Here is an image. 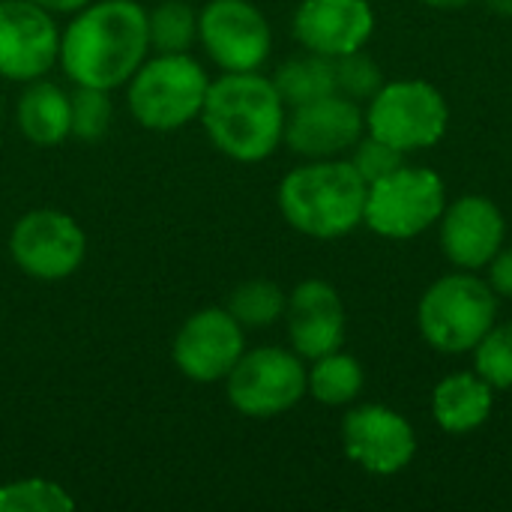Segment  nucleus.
I'll list each match as a JSON object with an SVG mask.
<instances>
[{
  "label": "nucleus",
  "mask_w": 512,
  "mask_h": 512,
  "mask_svg": "<svg viewBox=\"0 0 512 512\" xmlns=\"http://www.w3.org/2000/svg\"><path fill=\"white\" fill-rule=\"evenodd\" d=\"M198 42L222 72H258L273 48L264 12L249 0H210L198 12Z\"/></svg>",
  "instance_id": "obj_10"
},
{
  "label": "nucleus",
  "mask_w": 512,
  "mask_h": 512,
  "mask_svg": "<svg viewBox=\"0 0 512 512\" xmlns=\"http://www.w3.org/2000/svg\"><path fill=\"white\" fill-rule=\"evenodd\" d=\"M246 351V333L228 309H201L183 321L174 336V366L198 384L225 381Z\"/></svg>",
  "instance_id": "obj_11"
},
{
  "label": "nucleus",
  "mask_w": 512,
  "mask_h": 512,
  "mask_svg": "<svg viewBox=\"0 0 512 512\" xmlns=\"http://www.w3.org/2000/svg\"><path fill=\"white\" fill-rule=\"evenodd\" d=\"M498 15H510L512 18V0H486Z\"/></svg>",
  "instance_id": "obj_31"
},
{
  "label": "nucleus",
  "mask_w": 512,
  "mask_h": 512,
  "mask_svg": "<svg viewBox=\"0 0 512 512\" xmlns=\"http://www.w3.org/2000/svg\"><path fill=\"white\" fill-rule=\"evenodd\" d=\"M432 411L441 429L447 432H471L486 423L492 411V387L480 375H450L435 387Z\"/></svg>",
  "instance_id": "obj_19"
},
{
  "label": "nucleus",
  "mask_w": 512,
  "mask_h": 512,
  "mask_svg": "<svg viewBox=\"0 0 512 512\" xmlns=\"http://www.w3.org/2000/svg\"><path fill=\"white\" fill-rule=\"evenodd\" d=\"M444 216V183L432 168L399 165L369 186L363 222L390 240H408Z\"/></svg>",
  "instance_id": "obj_6"
},
{
  "label": "nucleus",
  "mask_w": 512,
  "mask_h": 512,
  "mask_svg": "<svg viewBox=\"0 0 512 512\" xmlns=\"http://www.w3.org/2000/svg\"><path fill=\"white\" fill-rule=\"evenodd\" d=\"M363 126L360 105L342 93H330L291 108L282 141L303 159H336L360 141Z\"/></svg>",
  "instance_id": "obj_13"
},
{
  "label": "nucleus",
  "mask_w": 512,
  "mask_h": 512,
  "mask_svg": "<svg viewBox=\"0 0 512 512\" xmlns=\"http://www.w3.org/2000/svg\"><path fill=\"white\" fill-rule=\"evenodd\" d=\"M285 318L291 348L306 360L339 351L345 342V306L336 288L324 279L300 282L285 303Z\"/></svg>",
  "instance_id": "obj_16"
},
{
  "label": "nucleus",
  "mask_w": 512,
  "mask_h": 512,
  "mask_svg": "<svg viewBox=\"0 0 512 512\" xmlns=\"http://www.w3.org/2000/svg\"><path fill=\"white\" fill-rule=\"evenodd\" d=\"M498 300L489 282L471 273L438 279L420 300V333L435 351L465 354L495 327Z\"/></svg>",
  "instance_id": "obj_5"
},
{
  "label": "nucleus",
  "mask_w": 512,
  "mask_h": 512,
  "mask_svg": "<svg viewBox=\"0 0 512 512\" xmlns=\"http://www.w3.org/2000/svg\"><path fill=\"white\" fill-rule=\"evenodd\" d=\"M285 291L270 279H249L237 285L228 297V312L240 321L243 330H261L276 324L285 315Z\"/></svg>",
  "instance_id": "obj_23"
},
{
  "label": "nucleus",
  "mask_w": 512,
  "mask_h": 512,
  "mask_svg": "<svg viewBox=\"0 0 512 512\" xmlns=\"http://www.w3.org/2000/svg\"><path fill=\"white\" fill-rule=\"evenodd\" d=\"M0 120H3V99H0Z\"/></svg>",
  "instance_id": "obj_33"
},
{
  "label": "nucleus",
  "mask_w": 512,
  "mask_h": 512,
  "mask_svg": "<svg viewBox=\"0 0 512 512\" xmlns=\"http://www.w3.org/2000/svg\"><path fill=\"white\" fill-rule=\"evenodd\" d=\"M375 30L369 0H303L294 12V36L306 51L342 57L360 51Z\"/></svg>",
  "instance_id": "obj_15"
},
{
  "label": "nucleus",
  "mask_w": 512,
  "mask_h": 512,
  "mask_svg": "<svg viewBox=\"0 0 512 512\" xmlns=\"http://www.w3.org/2000/svg\"><path fill=\"white\" fill-rule=\"evenodd\" d=\"M348 162H351L354 171L366 180V186L378 183L381 177H387V174H393L399 165H405V162H402V150H396L393 144H387V141H381V138H375V135H369L366 141H357V144H354V156H351Z\"/></svg>",
  "instance_id": "obj_28"
},
{
  "label": "nucleus",
  "mask_w": 512,
  "mask_h": 512,
  "mask_svg": "<svg viewBox=\"0 0 512 512\" xmlns=\"http://www.w3.org/2000/svg\"><path fill=\"white\" fill-rule=\"evenodd\" d=\"M477 375L489 387H512V321L495 324L474 348Z\"/></svg>",
  "instance_id": "obj_26"
},
{
  "label": "nucleus",
  "mask_w": 512,
  "mask_h": 512,
  "mask_svg": "<svg viewBox=\"0 0 512 512\" xmlns=\"http://www.w3.org/2000/svg\"><path fill=\"white\" fill-rule=\"evenodd\" d=\"M225 393L234 411L267 420L291 411L306 396V366L297 351L276 345L243 351L225 378Z\"/></svg>",
  "instance_id": "obj_7"
},
{
  "label": "nucleus",
  "mask_w": 512,
  "mask_h": 512,
  "mask_svg": "<svg viewBox=\"0 0 512 512\" xmlns=\"http://www.w3.org/2000/svg\"><path fill=\"white\" fill-rule=\"evenodd\" d=\"M345 453L372 474H396L402 471L417 450L414 429L408 420L384 405L354 408L342 423Z\"/></svg>",
  "instance_id": "obj_14"
},
{
  "label": "nucleus",
  "mask_w": 512,
  "mask_h": 512,
  "mask_svg": "<svg viewBox=\"0 0 512 512\" xmlns=\"http://www.w3.org/2000/svg\"><path fill=\"white\" fill-rule=\"evenodd\" d=\"M504 243V216L483 195H465L444 210L441 246L462 270L486 267Z\"/></svg>",
  "instance_id": "obj_17"
},
{
  "label": "nucleus",
  "mask_w": 512,
  "mask_h": 512,
  "mask_svg": "<svg viewBox=\"0 0 512 512\" xmlns=\"http://www.w3.org/2000/svg\"><path fill=\"white\" fill-rule=\"evenodd\" d=\"M210 90L207 69L189 54H153L126 81V105L150 132H177L201 117Z\"/></svg>",
  "instance_id": "obj_4"
},
{
  "label": "nucleus",
  "mask_w": 512,
  "mask_h": 512,
  "mask_svg": "<svg viewBox=\"0 0 512 512\" xmlns=\"http://www.w3.org/2000/svg\"><path fill=\"white\" fill-rule=\"evenodd\" d=\"M273 78L261 72H222L210 81L201 123L219 153L234 162H264L285 135V111Z\"/></svg>",
  "instance_id": "obj_2"
},
{
  "label": "nucleus",
  "mask_w": 512,
  "mask_h": 512,
  "mask_svg": "<svg viewBox=\"0 0 512 512\" xmlns=\"http://www.w3.org/2000/svg\"><path fill=\"white\" fill-rule=\"evenodd\" d=\"M33 3H39L51 15H72V12L84 9L87 3H93V0H33Z\"/></svg>",
  "instance_id": "obj_30"
},
{
  "label": "nucleus",
  "mask_w": 512,
  "mask_h": 512,
  "mask_svg": "<svg viewBox=\"0 0 512 512\" xmlns=\"http://www.w3.org/2000/svg\"><path fill=\"white\" fill-rule=\"evenodd\" d=\"M423 3L438 6V9H459V6H465L468 0H423Z\"/></svg>",
  "instance_id": "obj_32"
},
{
  "label": "nucleus",
  "mask_w": 512,
  "mask_h": 512,
  "mask_svg": "<svg viewBox=\"0 0 512 512\" xmlns=\"http://www.w3.org/2000/svg\"><path fill=\"white\" fill-rule=\"evenodd\" d=\"M72 99V138L78 141H99L111 129V90L99 87H75Z\"/></svg>",
  "instance_id": "obj_25"
},
{
  "label": "nucleus",
  "mask_w": 512,
  "mask_h": 512,
  "mask_svg": "<svg viewBox=\"0 0 512 512\" xmlns=\"http://www.w3.org/2000/svg\"><path fill=\"white\" fill-rule=\"evenodd\" d=\"M60 57L54 15L33 0H0V78L36 81Z\"/></svg>",
  "instance_id": "obj_12"
},
{
  "label": "nucleus",
  "mask_w": 512,
  "mask_h": 512,
  "mask_svg": "<svg viewBox=\"0 0 512 512\" xmlns=\"http://www.w3.org/2000/svg\"><path fill=\"white\" fill-rule=\"evenodd\" d=\"M75 510L72 495L45 477L12 480L0 486V512H69Z\"/></svg>",
  "instance_id": "obj_24"
},
{
  "label": "nucleus",
  "mask_w": 512,
  "mask_h": 512,
  "mask_svg": "<svg viewBox=\"0 0 512 512\" xmlns=\"http://www.w3.org/2000/svg\"><path fill=\"white\" fill-rule=\"evenodd\" d=\"M363 390V366L339 351H330L315 360L306 372V393H312L321 405H348Z\"/></svg>",
  "instance_id": "obj_21"
},
{
  "label": "nucleus",
  "mask_w": 512,
  "mask_h": 512,
  "mask_svg": "<svg viewBox=\"0 0 512 512\" xmlns=\"http://www.w3.org/2000/svg\"><path fill=\"white\" fill-rule=\"evenodd\" d=\"M369 186L345 159H309L285 174L279 210L285 222L318 240H333L363 222Z\"/></svg>",
  "instance_id": "obj_3"
},
{
  "label": "nucleus",
  "mask_w": 512,
  "mask_h": 512,
  "mask_svg": "<svg viewBox=\"0 0 512 512\" xmlns=\"http://www.w3.org/2000/svg\"><path fill=\"white\" fill-rule=\"evenodd\" d=\"M150 51L183 54L198 42V12L183 0H162L147 12Z\"/></svg>",
  "instance_id": "obj_22"
},
{
  "label": "nucleus",
  "mask_w": 512,
  "mask_h": 512,
  "mask_svg": "<svg viewBox=\"0 0 512 512\" xmlns=\"http://www.w3.org/2000/svg\"><path fill=\"white\" fill-rule=\"evenodd\" d=\"M333 66H336V93H342L354 102L372 99L384 87V75H381L378 63L369 54H363V48L333 57Z\"/></svg>",
  "instance_id": "obj_27"
},
{
  "label": "nucleus",
  "mask_w": 512,
  "mask_h": 512,
  "mask_svg": "<svg viewBox=\"0 0 512 512\" xmlns=\"http://www.w3.org/2000/svg\"><path fill=\"white\" fill-rule=\"evenodd\" d=\"M369 102V135L393 144L402 153L438 144L447 129V102L429 81L411 78L384 84Z\"/></svg>",
  "instance_id": "obj_8"
},
{
  "label": "nucleus",
  "mask_w": 512,
  "mask_h": 512,
  "mask_svg": "<svg viewBox=\"0 0 512 512\" xmlns=\"http://www.w3.org/2000/svg\"><path fill=\"white\" fill-rule=\"evenodd\" d=\"M9 255L15 267L36 282L69 279L87 255L81 225L63 210H30L9 234Z\"/></svg>",
  "instance_id": "obj_9"
},
{
  "label": "nucleus",
  "mask_w": 512,
  "mask_h": 512,
  "mask_svg": "<svg viewBox=\"0 0 512 512\" xmlns=\"http://www.w3.org/2000/svg\"><path fill=\"white\" fill-rule=\"evenodd\" d=\"M147 57L150 27L138 0H93L60 33L57 63L75 87H126Z\"/></svg>",
  "instance_id": "obj_1"
},
{
  "label": "nucleus",
  "mask_w": 512,
  "mask_h": 512,
  "mask_svg": "<svg viewBox=\"0 0 512 512\" xmlns=\"http://www.w3.org/2000/svg\"><path fill=\"white\" fill-rule=\"evenodd\" d=\"M489 264H492V273H489L492 291L501 297H512V249L498 252Z\"/></svg>",
  "instance_id": "obj_29"
},
{
  "label": "nucleus",
  "mask_w": 512,
  "mask_h": 512,
  "mask_svg": "<svg viewBox=\"0 0 512 512\" xmlns=\"http://www.w3.org/2000/svg\"><path fill=\"white\" fill-rule=\"evenodd\" d=\"M15 123L30 144L54 147L72 135V99L54 81H27L15 105Z\"/></svg>",
  "instance_id": "obj_18"
},
{
  "label": "nucleus",
  "mask_w": 512,
  "mask_h": 512,
  "mask_svg": "<svg viewBox=\"0 0 512 512\" xmlns=\"http://www.w3.org/2000/svg\"><path fill=\"white\" fill-rule=\"evenodd\" d=\"M273 84H276L282 102L291 105V108L315 102L321 96H330V93H336L333 57H324V54H315V51L297 54V57L285 60L276 69Z\"/></svg>",
  "instance_id": "obj_20"
}]
</instances>
